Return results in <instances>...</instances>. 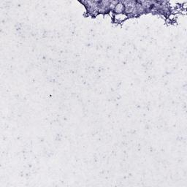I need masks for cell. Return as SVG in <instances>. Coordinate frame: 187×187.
I'll list each match as a JSON object with an SVG mask.
<instances>
[{
	"mask_svg": "<svg viewBox=\"0 0 187 187\" xmlns=\"http://www.w3.org/2000/svg\"><path fill=\"white\" fill-rule=\"evenodd\" d=\"M125 11V6L123 2H118L117 4L116 5L115 8H114L113 12L114 14H119L123 13Z\"/></svg>",
	"mask_w": 187,
	"mask_h": 187,
	"instance_id": "1",
	"label": "cell"
},
{
	"mask_svg": "<svg viewBox=\"0 0 187 187\" xmlns=\"http://www.w3.org/2000/svg\"><path fill=\"white\" fill-rule=\"evenodd\" d=\"M128 16L123 12V13H119V14H114L113 15V20L116 23H121L123 22L125 20L128 19Z\"/></svg>",
	"mask_w": 187,
	"mask_h": 187,
	"instance_id": "2",
	"label": "cell"
}]
</instances>
